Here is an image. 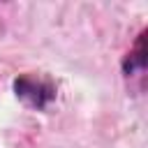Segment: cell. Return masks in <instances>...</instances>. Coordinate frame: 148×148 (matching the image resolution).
Segmentation results:
<instances>
[{
  "instance_id": "obj_1",
  "label": "cell",
  "mask_w": 148,
  "mask_h": 148,
  "mask_svg": "<svg viewBox=\"0 0 148 148\" xmlns=\"http://www.w3.org/2000/svg\"><path fill=\"white\" fill-rule=\"evenodd\" d=\"M12 88H14L16 99L35 111H44V109H49L51 102H56V86L49 79H42L32 72L18 74L12 83Z\"/></svg>"
},
{
  "instance_id": "obj_2",
  "label": "cell",
  "mask_w": 148,
  "mask_h": 148,
  "mask_svg": "<svg viewBox=\"0 0 148 148\" xmlns=\"http://www.w3.org/2000/svg\"><path fill=\"white\" fill-rule=\"evenodd\" d=\"M146 65H148V51H146V28L136 35L132 49L125 53L123 62H120V69L123 74L130 79V76H136V74H143L146 72Z\"/></svg>"
}]
</instances>
